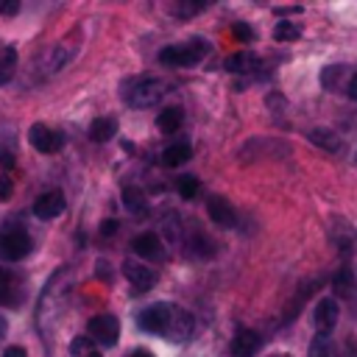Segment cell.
<instances>
[{"label":"cell","instance_id":"1","mask_svg":"<svg viewBox=\"0 0 357 357\" xmlns=\"http://www.w3.org/2000/svg\"><path fill=\"white\" fill-rule=\"evenodd\" d=\"M209 53V45L204 39H192L187 45H167L162 53H159V61L162 64H170V67H192L198 64L204 56Z\"/></svg>","mask_w":357,"mask_h":357},{"label":"cell","instance_id":"2","mask_svg":"<svg viewBox=\"0 0 357 357\" xmlns=\"http://www.w3.org/2000/svg\"><path fill=\"white\" fill-rule=\"evenodd\" d=\"M173 312L176 307L167 304V301H159V304H151L139 312V326L145 332H153V335H167L170 329V321H173Z\"/></svg>","mask_w":357,"mask_h":357},{"label":"cell","instance_id":"3","mask_svg":"<svg viewBox=\"0 0 357 357\" xmlns=\"http://www.w3.org/2000/svg\"><path fill=\"white\" fill-rule=\"evenodd\" d=\"M33 248V240L25 231H3L0 234V259L3 262H20Z\"/></svg>","mask_w":357,"mask_h":357},{"label":"cell","instance_id":"4","mask_svg":"<svg viewBox=\"0 0 357 357\" xmlns=\"http://www.w3.org/2000/svg\"><path fill=\"white\" fill-rule=\"evenodd\" d=\"M89 340L100 346H114L120 340V321L109 312L89 318Z\"/></svg>","mask_w":357,"mask_h":357},{"label":"cell","instance_id":"5","mask_svg":"<svg viewBox=\"0 0 357 357\" xmlns=\"http://www.w3.org/2000/svg\"><path fill=\"white\" fill-rule=\"evenodd\" d=\"M162 95H165L162 81H156V78H139V81L131 86V92H128V103L145 109V106H153Z\"/></svg>","mask_w":357,"mask_h":357},{"label":"cell","instance_id":"6","mask_svg":"<svg viewBox=\"0 0 357 357\" xmlns=\"http://www.w3.org/2000/svg\"><path fill=\"white\" fill-rule=\"evenodd\" d=\"M28 139H31V145H33L39 153H56V151H61V145H64V137H61L59 131L47 128L45 123H33L31 131H28Z\"/></svg>","mask_w":357,"mask_h":357},{"label":"cell","instance_id":"7","mask_svg":"<svg viewBox=\"0 0 357 357\" xmlns=\"http://www.w3.org/2000/svg\"><path fill=\"white\" fill-rule=\"evenodd\" d=\"M123 273L131 282V290L134 293H148L153 287V282H156V273L148 265H139V262H131V259L123 265Z\"/></svg>","mask_w":357,"mask_h":357},{"label":"cell","instance_id":"8","mask_svg":"<svg viewBox=\"0 0 357 357\" xmlns=\"http://www.w3.org/2000/svg\"><path fill=\"white\" fill-rule=\"evenodd\" d=\"M61 212H64V195H61L59 190H50V192L39 195V198L33 201V215H36L39 220L59 218Z\"/></svg>","mask_w":357,"mask_h":357},{"label":"cell","instance_id":"9","mask_svg":"<svg viewBox=\"0 0 357 357\" xmlns=\"http://www.w3.org/2000/svg\"><path fill=\"white\" fill-rule=\"evenodd\" d=\"M131 248H134V254H139V257H145V259H162V257H165V243H162V237H159L156 231H142V234H137L134 243H131Z\"/></svg>","mask_w":357,"mask_h":357},{"label":"cell","instance_id":"10","mask_svg":"<svg viewBox=\"0 0 357 357\" xmlns=\"http://www.w3.org/2000/svg\"><path fill=\"white\" fill-rule=\"evenodd\" d=\"M206 212H209V218L218 223V226H223V229H231L234 223H237V215H234V206L226 201V198H209L206 201Z\"/></svg>","mask_w":357,"mask_h":357},{"label":"cell","instance_id":"11","mask_svg":"<svg viewBox=\"0 0 357 357\" xmlns=\"http://www.w3.org/2000/svg\"><path fill=\"white\" fill-rule=\"evenodd\" d=\"M315 326H318V332L321 335H326L329 329H335V324H337V301L335 298H321L318 304H315Z\"/></svg>","mask_w":357,"mask_h":357},{"label":"cell","instance_id":"12","mask_svg":"<svg viewBox=\"0 0 357 357\" xmlns=\"http://www.w3.org/2000/svg\"><path fill=\"white\" fill-rule=\"evenodd\" d=\"M259 335L254 329H240L231 340V357H251L259 349Z\"/></svg>","mask_w":357,"mask_h":357},{"label":"cell","instance_id":"13","mask_svg":"<svg viewBox=\"0 0 357 357\" xmlns=\"http://www.w3.org/2000/svg\"><path fill=\"white\" fill-rule=\"evenodd\" d=\"M223 67H226L229 73H254V70L259 67V59H257L251 50H240V53H231V56L223 61Z\"/></svg>","mask_w":357,"mask_h":357},{"label":"cell","instance_id":"14","mask_svg":"<svg viewBox=\"0 0 357 357\" xmlns=\"http://www.w3.org/2000/svg\"><path fill=\"white\" fill-rule=\"evenodd\" d=\"M114 134H117V120L114 117H98L89 126V139H95V142H109Z\"/></svg>","mask_w":357,"mask_h":357},{"label":"cell","instance_id":"15","mask_svg":"<svg viewBox=\"0 0 357 357\" xmlns=\"http://www.w3.org/2000/svg\"><path fill=\"white\" fill-rule=\"evenodd\" d=\"M190 332H192V318H190V312H184V310L176 307L173 321H170V329H167V337H173V340H184Z\"/></svg>","mask_w":357,"mask_h":357},{"label":"cell","instance_id":"16","mask_svg":"<svg viewBox=\"0 0 357 357\" xmlns=\"http://www.w3.org/2000/svg\"><path fill=\"white\" fill-rule=\"evenodd\" d=\"M190 156H192L190 145H187V142H176V145L165 148V153H162V165H165V167H178V165L190 162Z\"/></svg>","mask_w":357,"mask_h":357},{"label":"cell","instance_id":"17","mask_svg":"<svg viewBox=\"0 0 357 357\" xmlns=\"http://www.w3.org/2000/svg\"><path fill=\"white\" fill-rule=\"evenodd\" d=\"M343 75H346V67H343V64H329V67H324V73H321V84H324V89H329V92H340V86H343Z\"/></svg>","mask_w":357,"mask_h":357},{"label":"cell","instance_id":"18","mask_svg":"<svg viewBox=\"0 0 357 357\" xmlns=\"http://www.w3.org/2000/svg\"><path fill=\"white\" fill-rule=\"evenodd\" d=\"M181 123H184V112H181V109H176V106H170V109L159 112V117H156V126H159L165 134H173Z\"/></svg>","mask_w":357,"mask_h":357},{"label":"cell","instance_id":"19","mask_svg":"<svg viewBox=\"0 0 357 357\" xmlns=\"http://www.w3.org/2000/svg\"><path fill=\"white\" fill-rule=\"evenodd\" d=\"M17 73V50L14 47H3L0 50V86L8 84Z\"/></svg>","mask_w":357,"mask_h":357},{"label":"cell","instance_id":"20","mask_svg":"<svg viewBox=\"0 0 357 357\" xmlns=\"http://www.w3.org/2000/svg\"><path fill=\"white\" fill-rule=\"evenodd\" d=\"M310 142L318 145V148H324V151H337V148H340L337 134L329 131V128H312V131H310Z\"/></svg>","mask_w":357,"mask_h":357},{"label":"cell","instance_id":"21","mask_svg":"<svg viewBox=\"0 0 357 357\" xmlns=\"http://www.w3.org/2000/svg\"><path fill=\"white\" fill-rule=\"evenodd\" d=\"M123 204H126L128 212H137V215H142V212L148 209L145 195H142V190H137V187H126V190H123Z\"/></svg>","mask_w":357,"mask_h":357},{"label":"cell","instance_id":"22","mask_svg":"<svg viewBox=\"0 0 357 357\" xmlns=\"http://www.w3.org/2000/svg\"><path fill=\"white\" fill-rule=\"evenodd\" d=\"M70 354H73V357H103L100 349H98L89 337H75V340L70 343Z\"/></svg>","mask_w":357,"mask_h":357},{"label":"cell","instance_id":"23","mask_svg":"<svg viewBox=\"0 0 357 357\" xmlns=\"http://www.w3.org/2000/svg\"><path fill=\"white\" fill-rule=\"evenodd\" d=\"M298 36H301V28L296 22H276V28H273L276 42H290V39H298Z\"/></svg>","mask_w":357,"mask_h":357},{"label":"cell","instance_id":"24","mask_svg":"<svg viewBox=\"0 0 357 357\" xmlns=\"http://www.w3.org/2000/svg\"><path fill=\"white\" fill-rule=\"evenodd\" d=\"M310 357H332L329 335H315V340H312V346H310Z\"/></svg>","mask_w":357,"mask_h":357},{"label":"cell","instance_id":"25","mask_svg":"<svg viewBox=\"0 0 357 357\" xmlns=\"http://www.w3.org/2000/svg\"><path fill=\"white\" fill-rule=\"evenodd\" d=\"M335 290L340 296H349L351 293V268H340L337 276H335Z\"/></svg>","mask_w":357,"mask_h":357},{"label":"cell","instance_id":"26","mask_svg":"<svg viewBox=\"0 0 357 357\" xmlns=\"http://www.w3.org/2000/svg\"><path fill=\"white\" fill-rule=\"evenodd\" d=\"M0 301H14V276L0 271Z\"/></svg>","mask_w":357,"mask_h":357},{"label":"cell","instance_id":"27","mask_svg":"<svg viewBox=\"0 0 357 357\" xmlns=\"http://www.w3.org/2000/svg\"><path fill=\"white\" fill-rule=\"evenodd\" d=\"M178 192L184 195V198H195V192H198V178L195 176H178Z\"/></svg>","mask_w":357,"mask_h":357},{"label":"cell","instance_id":"28","mask_svg":"<svg viewBox=\"0 0 357 357\" xmlns=\"http://www.w3.org/2000/svg\"><path fill=\"white\" fill-rule=\"evenodd\" d=\"M190 245H192V251L201 254V257H212V254H215L212 243H209L204 234H192V237H190Z\"/></svg>","mask_w":357,"mask_h":357},{"label":"cell","instance_id":"29","mask_svg":"<svg viewBox=\"0 0 357 357\" xmlns=\"http://www.w3.org/2000/svg\"><path fill=\"white\" fill-rule=\"evenodd\" d=\"M17 11H20V3H17V0H0V14L14 17Z\"/></svg>","mask_w":357,"mask_h":357},{"label":"cell","instance_id":"30","mask_svg":"<svg viewBox=\"0 0 357 357\" xmlns=\"http://www.w3.org/2000/svg\"><path fill=\"white\" fill-rule=\"evenodd\" d=\"M11 192H14L11 178H8V176H0V198L6 201V198H11Z\"/></svg>","mask_w":357,"mask_h":357},{"label":"cell","instance_id":"31","mask_svg":"<svg viewBox=\"0 0 357 357\" xmlns=\"http://www.w3.org/2000/svg\"><path fill=\"white\" fill-rule=\"evenodd\" d=\"M234 33H237V39H243V42H248V39H254V33H251V28H248V25H243V22H237V25H234Z\"/></svg>","mask_w":357,"mask_h":357},{"label":"cell","instance_id":"32","mask_svg":"<svg viewBox=\"0 0 357 357\" xmlns=\"http://www.w3.org/2000/svg\"><path fill=\"white\" fill-rule=\"evenodd\" d=\"M114 231H117V220H114V218L103 220V226H100V234H106V237H109V234H114Z\"/></svg>","mask_w":357,"mask_h":357},{"label":"cell","instance_id":"33","mask_svg":"<svg viewBox=\"0 0 357 357\" xmlns=\"http://www.w3.org/2000/svg\"><path fill=\"white\" fill-rule=\"evenodd\" d=\"M346 95H349L351 100H357V73L349 78V84H346Z\"/></svg>","mask_w":357,"mask_h":357},{"label":"cell","instance_id":"34","mask_svg":"<svg viewBox=\"0 0 357 357\" xmlns=\"http://www.w3.org/2000/svg\"><path fill=\"white\" fill-rule=\"evenodd\" d=\"M3 357H28V354H25L22 346H8V349L3 351Z\"/></svg>","mask_w":357,"mask_h":357},{"label":"cell","instance_id":"35","mask_svg":"<svg viewBox=\"0 0 357 357\" xmlns=\"http://www.w3.org/2000/svg\"><path fill=\"white\" fill-rule=\"evenodd\" d=\"M0 165L8 170V167H14V156L8 153V151H0Z\"/></svg>","mask_w":357,"mask_h":357},{"label":"cell","instance_id":"36","mask_svg":"<svg viewBox=\"0 0 357 357\" xmlns=\"http://www.w3.org/2000/svg\"><path fill=\"white\" fill-rule=\"evenodd\" d=\"M343 357H357V343H354V340H349V343L343 346Z\"/></svg>","mask_w":357,"mask_h":357},{"label":"cell","instance_id":"37","mask_svg":"<svg viewBox=\"0 0 357 357\" xmlns=\"http://www.w3.org/2000/svg\"><path fill=\"white\" fill-rule=\"evenodd\" d=\"M6 332H8V321L0 315V337H6Z\"/></svg>","mask_w":357,"mask_h":357},{"label":"cell","instance_id":"38","mask_svg":"<svg viewBox=\"0 0 357 357\" xmlns=\"http://www.w3.org/2000/svg\"><path fill=\"white\" fill-rule=\"evenodd\" d=\"M131 357H153V354H151V351H145V349H139V351H134Z\"/></svg>","mask_w":357,"mask_h":357},{"label":"cell","instance_id":"39","mask_svg":"<svg viewBox=\"0 0 357 357\" xmlns=\"http://www.w3.org/2000/svg\"><path fill=\"white\" fill-rule=\"evenodd\" d=\"M271 357H290V354H271Z\"/></svg>","mask_w":357,"mask_h":357}]
</instances>
